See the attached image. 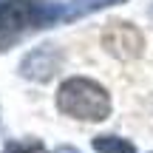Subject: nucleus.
Instances as JSON below:
<instances>
[{"label": "nucleus", "mask_w": 153, "mask_h": 153, "mask_svg": "<svg viewBox=\"0 0 153 153\" xmlns=\"http://www.w3.org/2000/svg\"><path fill=\"white\" fill-rule=\"evenodd\" d=\"M65 6L51 0H3L0 3V54L14 48L28 34L62 23Z\"/></svg>", "instance_id": "nucleus-1"}, {"label": "nucleus", "mask_w": 153, "mask_h": 153, "mask_svg": "<svg viewBox=\"0 0 153 153\" xmlns=\"http://www.w3.org/2000/svg\"><path fill=\"white\" fill-rule=\"evenodd\" d=\"M57 108L71 119L102 122L111 114V97L99 82L88 76H68L57 91Z\"/></svg>", "instance_id": "nucleus-2"}, {"label": "nucleus", "mask_w": 153, "mask_h": 153, "mask_svg": "<svg viewBox=\"0 0 153 153\" xmlns=\"http://www.w3.org/2000/svg\"><path fill=\"white\" fill-rule=\"evenodd\" d=\"M102 45L116 60H133V57L142 54L145 40H142V34H139V28L133 26V23L114 20V23H108L105 31H102Z\"/></svg>", "instance_id": "nucleus-3"}, {"label": "nucleus", "mask_w": 153, "mask_h": 153, "mask_svg": "<svg viewBox=\"0 0 153 153\" xmlns=\"http://www.w3.org/2000/svg\"><path fill=\"white\" fill-rule=\"evenodd\" d=\"M62 62V54L54 48V45H37L34 51H28L26 57H23L20 62V76H26V79H34V82H48L51 76L57 74V68H60Z\"/></svg>", "instance_id": "nucleus-4"}, {"label": "nucleus", "mask_w": 153, "mask_h": 153, "mask_svg": "<svg viewBox=\"0 0 153 153\" xmlns=\"http://www.w3.org/2000/svg\"><path fill=\"white\" fill-rule=\"evenodd\" d=\"M119 3H128V0H71V3H65L62 23H74L79 17H88L94 11H102L108 6H119Z\"/></svg>", "instance_id": "nucleus-5"}, {"label": "nucleus", "mask_w": 153, "mask_h": 153, "mask_svg": "<svg viewBox=\"0 0 153 153\" xmlns=\"http://www.w3.org/2000/svg\"><path fill=\"white\" fill-rule=\"evenodd\" d=\"M94 150L97 153H136V145L122 136H97L94 139Z\"/></svg>", "instance_id": "nucleus-6"}, {"label": "nucleus", "mask_w": 153, "mask_h": 153, "mask_svg": "<svg viewBox=\"0 0 153 153\" xmlns=\"http://www.w3.org/2000/svg\"><path fill=\"white\" fill-rule=\"evenodd\" d=\"M3 153H48L40 139H14L3 148Z\"/></svg>", "instance_id": "nucleus-7"}, {"label": "nucleus", "mask_w": 153, "mask_h": 153, "mask_svg": "<svg viewBox=\"0 0 153 153\" xmlns=\"http://www.w3.org/2000/svg\"><path fill=\"white\" fill-rule=\"evenodd\" d=\"M150 17H153V6H150Z\"/></svg>", "instance_id": "nucleus-8"}, {"label": "nucleus", "mask_w": 153, "mask_h": 153, "mask_svg": "<svg viewBox=\"0 0 153 153\" xmlns=\"http://www.w3.org/2000/svg\"><path fill=\"white\" fill-rule=\"evenodd\" d=\"M0 3H3V0H0Z\"/></svg>", "instance_id": "nucleus-9"}]
</instances>
